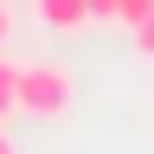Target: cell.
Segmentation results:
<instances>
[{
	"instance_id": "cell-1",
	"label": "cell",
	"mask_w": 154,
	"mask_h": 154,
	"mask_svg": "<svg viewBox=\"0 0 154 154\" xmlns=\"http://www.w3.org/2000/svg\"><path fill=\"white\" fill-rule=\"evenodd\" d=\"M71 109V71L64 64H19V116L64 122Z\"/></svg>"
},
{
	"instance_id": "cell-2",
	"label": "cell",
	"mask_w": 154,
	"mask_h": 154,
	"mask_svg": "<svg viewBox=\"0 0 154 154\" xmlns=\"http://www.w3.org/2000/svg\"><path fill=\"white\" fill-rule=\"evenodd\" d=\"M38 19L51 32H84L90 26V0H38Z\"/></svg>"
},
{
	"instance_id": "cell-3",
	"label": "cell",
	"mask_w": 154,
	"mask_h": 154,
	"mask_svg": "<svg viewBox=\"0 0 154 154\" xmlns=\"http://www.w3.org/2000/svg\"><path fill=\"white\" fill-rule=\"evenodd\" d=\"M7 116H19V64L0 58V122H7Z\"/></svg>"
},
{
	"instance_id": "cell-4",
	"label": "cell",
	"mask_w": 154,
	"mask_h": 154,
	"mask_svg": "<svg viewBox=\"0 0 154 154\" xmlns=\"http://www.w3.org/2000/svg\"><path fill=\"white\" fill-rule=\"evenodd\" d=\"M128 38H135V51H141L148 64H154V7H148L141 19H135V26H128Z\"/></svg>"
},
{
	"instance_id": "cell-5",
	"label": "cell",
	"mask_w": 154,
	"mask_h": 154,
	"mask_svg": "<svg viewBox=\"0 0 154 154\" xmlns=\"http://www.w3.org/2000/svg\"><path fill=\"white\" fill-rule=\"evenodd\" d=\"M148 7H154V0H116V13H109V19H116V26L128 32V26H135V19H141Z\"/></svg>"
},
{
	"instance_id": "cell-6",
	"label": "cell",
	"mask_w": 154,
	"mask_h": 154,
	"mask_svg": "<svg viewBox=\"0 0 154 154\" xmlns=\"http://www.w3.org/2000/svg\"><path fill=\"white\" fill-rule=\"evenodd\" d=\"M116 13V0H90V19H109Z\"/></svg>"
},
{
	"instance_id": "cell-7",
	"label": "cell",
	"mask_w": 154,
	"mask_h": 154,
	"mask_svg": "<svg viewBox=\"0 0 154 154\" xmlns=\"http://www.w3.org/2000/svg\"><path fill=\"white\" fill-rule=\"evenodd\" d=\"M7 32H13V19H7V7H0V45H7Z\"/></svg>"
},
{
	"instance_id": "cell-8",
	"label": "cell",
	"mask_w": 154,
	"mask_h": 154,
	"mask_svg": "<svg viewBox=\"0 0 154 154\" xmlns=\"http://www.w3.org/2000/svg\"><path fill=\"white\" fill-rule=\"evenodd\" d=\"M7 148H13V135H7V122H0V154H7Z\"/></svg>"
}]
</instances>
